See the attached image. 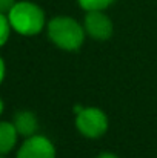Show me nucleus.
<instances>
[{
    "mask_svg": "<svg viewBox=\"0 0 157 158\" xmlns=\"http://www.w3.org/2000/svg\"><path fill=\"white\" fill-rule=\"evenodd\" d=\"M15 3H17L15 0H0V12L8 15V12L12 9V6Z\"/></svg>",
    "mask_w": 157,
    "mask_h": 158,
    "instance_id": "9d476101",
    "label": "nucleus"
},
{
    "mask_svg": "<svg viewBox=\"0 0 157 158\" xmlns=\"http://www.w3.org/2000/svg\"><path fill=\"white\" fill-rule=\"evenodd\" d=\"M2 112H3V102H2V98H0V115H2Z\"/></svg>",
    "mask_w": 157,
    "mask_h": 158,
    "instance_id": "ddd939ff",
    "label": "nucleus"
},
{
    "mask_svg": "<svg viewBox=\"0 0 157 158\" xmlns=\"http://www.w3.org/2000/svg\"><path fill=\"white\" fill-rule=\"evenodd\" d=\"M97 158H119V157L114 155V154H111V152H103V154H100Z\"/></svg>",
    "mask_w": 157,
    "mask_h": 158,
    "instance_id": "f8f14e48",
    "label": "nucleus"
},
{
    "mask_svg": "<svg viewBox=\"0 0 157 158\" xmlns=\"http://www.w3.org/2000/svg\"><path fill=\"white\" fill-rule=\"evenodd\" d=\"M83 28L96 40H106L112 35V22L103 11H86Z\"/></svg>",
    "mask_w": 157,
    "mask_h": 158,
    "instance_id": "39448f33",
    "label": "nucleus"
},
{
    "mask_svg": "<svg viewBox=\"0 0 157 158\" xmlns=\"http://www.w3.org/2000/svg\"><path fill=\"white\" fill-rule=\"evenodd\" d=\"M85 32V28L72 17L59 15L48 23V35L51 42L65 51H77L83 45Z\"/></svg>",
    "mask_w": 157,
    "mask_h": 158,
    "instance_id": "f257e3e1",
    "label": "nucleus"
},
{
    "mask_svg": "<svg viewBox=\"0 0 157 158\" xmlns=\"http://www.w3.org/2000/svg\"><path fill=\"white\" fill-rule=\"evenodd\" d=\"M11 23H9V19L6 14H2L0 12V48L8 42L9 39V34H11Z\"/></svg>",
    "mask_w": 157,
    "mask_h": 158,
    "instance_id": "1a4fd4ad",
    "label": "nucleus"
},
{
    "mask_svg": "<svg viewBox=\"0 0 157 158\" xmlns=\"http://www.w3.org/2000/svg\"><path fill=\"white\" fill-rule=\"evenodd\" d=\"M3 78H5V61H3V58L0 57V85H2Z\"/></svg>",
    "mask_w": 157,
    "mask_h": 158,
    "instance_id": "9b49d317",
    "label": "nucleus"
},
{
    "mask_svg": "<svg viewBox=\"0 0 157 158\" xmlns=\"http://www.w3.org/2000/svg\"><path fill=\"white\" fill-rule=\"evenodd\" d=\"M0 158H5V157H0Z\"/></svg>",
    "mask_w": 157,
    "mask_h": 158,
    "instance_id": "4468645a",
    "label": "nucleus"
},
{
    "mask_svg": "<svg viewBox=\"0 0 157 158\" xmlns=\"http://www.w3.org/2000/svg\"><path fill=\"white\" fill-rule=\"evenodd\" d=\"M77 2L85 11H103L114 3V0H77Z\"/></svg>",
    "mask_w": 157,
    "mask_h": 158,
    "instance_id": "6e6552de",
    "label": "nucleus"
},
{
    "mask_svg": "<svg viewBox=\"0 0 157 158\" xmlns=\"http://www.w3.org/2000/svg\"><path fill=\"white\" fill-rule=\"evenodd\" d=\"M79 132L88 138H99L108 131V117L99 107H82L76 117Z\"/></svg>",
    "mask_w": 157,
    "mask_h": 158,
    "instance_id": "7ed1b4c3",
    "label": "nucleus"
},
{
    "mask_svg": "<svg viewBox=\"0 0 157 158\" xmlns=\"http://www.w3.org/2000/svg\"><path fill=\"white\" fill-rule=\"evenodd\" d=\"M15 158H55V148L46 137L33 135L23 141Z\"/></svg>",
    "mask_w": 157,
    "mask_h": 158,
    "instance_id": "20e7f679",
    "label": "nucleus"
},
{
    "mask_svg": "<svg viewBox=\"0 0 157 158\" xmlns=\"http://www.w3.org/2000/svg\"><path fill=\"white\" fill-rule=\"evenodd\" d=\"M11 28L20 35H37L45 28V12L33 2H17L8 12Z\"/></svg>",
    "mask_w": 157,
    "mask_h": 158,
    "instance_id": "f03ea898",
    "label": "nucleus"
},
{
    "mask_svg": "<svg viewBox=\"0 0 157 158\" xmlns=\"http://www.w3.org/2000/svg\"><path fill=\"white\" fill-rule=\"evenodd\" d=\"M19 132L9 121H0V155L11 152L17 143Z\"/></svg>",
    "mask_w": 157,
    "mask_h": 158,
    "instance_id": "0eeeda50",
    "label": "nucleus"
},
{
    "mask_svg": "<svg viewBox=\"0 0 157 158\" xmlns=\"http://www.w3.org/2000/svg\"><path fill=\"white\" fill-rule=\"evenodd\" d=\"M12 124L15 126L19 135L22 137H33L36 135L37 132V127H39V121H37V117L29 112V110H20L14 115V121Z\"/></svg>",
    "mask_w": 157,
    "mask_h": 158,
    "instance_id": "423d86ee",
    "label": "nucleus"
}]
</instances>
